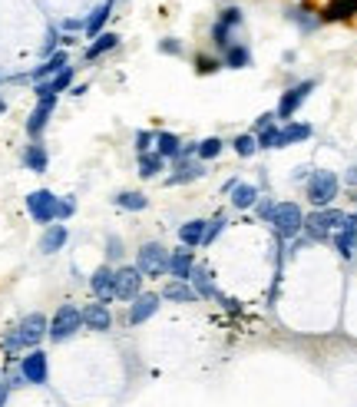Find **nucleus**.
I'll list each match as a JSON object with an SVG mask.
<instances>
[{"instance_id":"nucleus-1","label":"nucleus","mask_w":357,"mask_h":407,"mask_svg":"<svg viewBox=\"0 0 357 407\" xmlns=\"http://www.w3.org/2000/svg\"><path fill=\"white\" fill-rule=\"evenodd\" d=\"M50 332V318L44 311H33V315L20 318L17 321V328H10V334L3 338V351L7 354H17V351H33V347H40V341L46 338Z\"/></svg>"},{"instance_id":"nucleus-2","label":"nucleus","mask_w":357,"mask_h":407,"mask_svg":"<svg viewBox=\"0 0 357 407\" xmlns=\"http://www.w3.org/2000/svg\"><path fill=\"white\" fill-rule=\"evenodd\" d=\"M136 269H139L143 278H163V275H169V252H165V245H159V242L139 245Z\"/></svg>"},{"instance_id":"nucleus-3","label":"nucleus","mask_w":357,"mask_h":407,"mask_svg":"<svg viewBox=\"0 0 357 407\" xmlns=\"http://www.w3.org/2000/svg\"><path fill=\"white\" fill-rule=\"evenodd\" d=\"M344 219H347V215H344L341 209H318L304 219V228H301V232L311 242H324L344 226Z\"/></svg>"},{"instance_id":"nucleus-4","label":"nucleus","mask_w":357,"mask_h":407,"mask_svg":"<svg viewBox=\"0 0 357 407\" xmlns=\"http://www.w3.org/2000/svg\"><path fill=\"white\" fill-rule=\"evenodd\" d=\"M271 228H275L278 239H295L298 232L304 228V212H301V206H295V202H278L275 212H271Z\"/></svg>"},{"instance_id":"nucleus-5","label":"nucleus","mask_w":357,"mask_h":407,"mask_svg":"<svg viewBox=\"0 0 357 407\" xmlns=\"http://www.w3.org/2000/svg\"><path fill=\"white\" fill-rule=\"evenodd\" d=\"M80 328H83V311H80L76 305H60L57 315L50 318V332H46V338L60 345V341L73 338Z\"/></svg>"},{"instance_id":"nucleus-6","label":"nucleus","mask_w":357,"mask_h":407,"mask_svg":"<svg viewBox=\"0 0 357 407\" xmlns=\"http://www.w3.org/2000/svg\"><path fill=\"white\" fill-rule=\"evenodd\" d=\"M338 189H341V179L334 172H327V169H318L308 179V202L318 206V209H327L334 202V196H338Z\"/></svg>"},{"instance_id":"nucleus-7","label":"nucleus","mask_w":357,"mask_h":407,"mask_svg":"<svg viewBox=\"0 0 357 407\" xmlns=\"http://www.w3.org/2000/svg\"><path fill=\"white\" fill-rule=\"evenodd\" d=\"M57 202H60V196H53L50 189H33L27 196L30 219L40 222V226H53L57 222Z\"/></svg>"},{"instance_id":"nucleus-8","label":"nucleus","mask_w":357,"mask_h":407,"mask_svg":"<svg viewBox=\"0 0 357 407\" xmlns=\"http://www.w3.org/2000/svg\"><path fill=\"white\" fill-rule=\"evenodd\" d=\"M143 291V275L136 265H119L113 269V295L119 302H133L136 295Z\"/></svg>"},{"instance_id":"nucleus-9","label":"nucleus","mask_w":357,"mask_h":407,"mask_svg":"<svg viewBox=\"0 0 357 407\" xmlns=\"http://www.w3.org/2000/svg\"><path fill=\"white\" fill-rule=\"evenodd\" d=\"M205 176V169H202V159H195V156H178L172 159V172L165 176V186H185V182H195Z\"/></svg>"},{"instance_id":"nucleus-10","label":"nucleus","mask_w":357,"mask_h":407,"mask_svg":"<svg viewBox=\"0 0 357 407\" xmlns=\"http://www.w3.org/2000/svg\"><path fill=\"white\" fill-rule=\"evenodd\" d=\"M311 90H314V80H304V83H298V87H291V90H284L282 100H278L275 116H278V120H291L298 109H301V103L311 96Z\"/></svg>"},{"instance_id":"nucleus-11","label":"nucleus","mask_w":357,"mask_h":407,"mask_svg":"<svg viewBox=\"0 0 357 407\" xmlns=\"http://www.w3.org/2000/svg\"><path fill=\"white\" fill-rule=\"evenodd\" d=\"M20 374H24V381L27 384H46V377H50V364H46V354L40 351V347H33L30 354H24V361H20V368H17Z\"/></svg>"},{"instance_id":"nucleus-12","label":"nucleus","mask_w":357,"mask_h":407,"mask_svg":"<svg viewBox=\"0 0 357 407\" xmlns=\"http://www.w3.org/2000/svg\"><path fill=\"white\" fill-rule=\"evenodd\" d=\"M53 109H57V96H44V100H37L33 106V113H30L27 120V136L30 139H40V133L46 129V123L53 116Z\"/></svg>"},{"instance_id":"nucleus-13","label":"nucleus","mask_w":357,"mask_h":407,"mask_svg":"<svg viewBox=\"0 0 357 407\" xmlns=\"http://www.w3.org/2000/svg\"><path fill=\"white\" fill-rule=\"evenodd\" d=\"M159 305H163L159 295H152V291H139L133 302H129V325H143V321H149V318L159 311Z\"/></svg>"},{"instance_id":"nucleus-14","label":"nucleus","mask_w":357,"mask_h":407,"mask_svg":"<svg viewBox=\"0 0 357 407\" xmlns=\"http://www.w3.org/2000/svg\"><path fill=\"white\" fill-rule=\"evenodd\" d=\"M192 269H195V255L189 245H178L176 252H169V275H172V282H189Z\"/></svg>"},{"instance_id":"nucleus-15","label":"nucleus","mask_w":357,"mask_h":407,"mask_svg":"<svg viewBox=\"0 0 357 407\" xmlns=\"http://www.w3.org/2000/svg\"><path fill=\"white\" fill-rule=\"evenodd\" d=\"M80 311H83V328H89V332H109V328H113V311H109V305L89 302L86 308H80Z\"/></svg>"},{"instance_id":"nucleus-16","label":"nucleus","mask_w":357,"mask_h":407,"mask_svg":"<svg viewBox=\"0 0 357 407\" xmlns=\"http://www.w3.org/2000/svg\"><path fill=\"white\" fill-rule=\"evenodd\" d=\"M70 87H73V66L60 70L57 76H50L44 83H33V93H37V100H44V96H60L63 90H70Z\"/></svg>"},{"instance_id":"nucleus-17","label":"nucleus","mask_w":357,"mask_h":407,"mask_svg":"<svg viewBox=\"0 0 357 407\" xmlns=\"http://www.w3.org/2000/svg\"><path fill=\"white\" fill-rule=\"evenodd\" d=\"M70 66V57H66V50H57L53 57H46L40 66H33L27 73V80H33V83H44V80H50V76H57L60 70H66Z\"/></svg>"},{"instance_id":"nucleus-18","label":"nucleus","mask_w":357,"mask_h":407,"mask_svg":"<svg viewBox=\"0 0 357 407\" xmlns=\"http://www.w3.org/2000/svg\"><path fill=\"white\" fill-rule=\"evenodd\" d=\"M89 288H93V295H96V302L100 305H109L116 295H113V269L109 265H100V269L89 275Z\"/></svg>"},{"instance_id":"nucleus-19","label":"nucleus","mask_w":357,"mask_h":407,"mask_svg":"<svg viewBox=\"0 0 357 407\" xmlns=\"http://www.w3.org/2000/svg\"><path fill=\"white\" fill-rule=\"evenodd\" d=\"M354 245H357V215H347L344 226L334 232V248L341 252V258L354 255Z\"/></svg>"},{"instance_id":"nucleus-20","label":"nucleus","mask_w":357,"mask_h":407,"mask_svg":"<svg viewBox=\"0 0 357 407\" xmlns=\"http://www.w3.org/2000/svg\"><path fill=\"white\" fill-rule=\"evenodd\" d=\"M66 239H70L66 226H63V222H53V226H46L44 239H40V252H44V255H53V252H60V248L66 245Z\"/></svg>"},{"instance_id":"nucleus-21","label":"nucleus","mask_w":357,"mask_h":407,"mask_svg":"<svg viewBox=\"0 0 357 407\" xmlns=\"http://www.w3.org/2000/svg\"><path fill=\"white\" fill-rule=\"evenodd\" d=\"M205 228H208L205 219H189V222H182V226H178V242H182V245H189V248H195V245H202V242H205Z\"/></svg>"},{"instance_id":"nucleus-22","label":"nucleus","mask_w":357,"mask_h":407,"mask_svg":"<svg viewBox=\"0 0 357 407\" xmlns=\"http://www.w3.org/2000/svg\"><path fill=\"white\" fill-rule=\"evenodd\" d=\"M189 282H192V291L199 298H219V291L212 285V271H208L205 265H195L192 275H189Z\"/></svg>"},{"instance_id":"nucleus-23","label":"nucleus","mask_w":357,"mask_h":407,"mask_svg":"<svg viewBox=\"0 0 357 407\" xmlns=\"http://www.w3.org/2000/svg\"><path fill=\"white\" fill-rule=\"evenodd\" d=\"M159 298L163 302H178V305H189V302H195L199 295L192 291V285H185V282H169V285L159 291Z\"/></svg>"},{"instance_id":"nucleus-24","label":"nucleus","mask_w":357,"mask_h":407,"mask_svg":"<svg viewBox=\"0 0 357 407\" xmlns=\"http://www.w3.org/2000/svg\"><path fill=\"white\" fill-rule=\"evenodd\" d=\"M24 166H27L30 172H46V166H50V156H46L44 143H30L27 150H24Z\"/></svg>"},{"instance_id":"nucleus-25","label":"nucleus","mask_w":357,"mask_h":407,"mask_svg":"<svg viewBox=\"0 0 357 407\" xmlns=\"http://www.w3.org/2000/svg\"><path fill=\"white\" fill-rule=\"evenodd\" d=\"M116 46H119V33H100V37H96V40H93V44L86 46V53H83V57H86V60L93 63V60H100L103 53L116 50Z\"/></svg>"},{"instance_id":"nucleus-26","label":"nucleus","mask_w":357,"mask_h":407,"mask_svg":"<svg viewBox=\"0 0 357 407\" xmlns=\"http://www.w3.org/2000/svg\"><path fill=\"white\" fill-rule=\"evenodd\" d=\"M228 196H232V206H235V209H252L255 202L262 199V192H258L255 186H248V182H238Z\"/></svg>"},{"instance_id":"nucleus-27","label":"nucleus","mask_w":357,"mask_h":407,"mask_svg":"<svg viewBox=\"0 0 357 407\" xmlns=\"http://www.w3.org/2000/svg\"><path fill=\"white\" fill-rule=\"evenodd\" d=\"M156 152L163 159H178L182 156V139L176 133H156Z\"/></svg>"},{"instance_id":"nucleus-28","label":"nucleus","mask_w":357,"mask_h":407,"mask_svg":"<svg viewBox=\"0 0 357 407\" xmlns=\"http://www.w3.org/2000/svg\"><path fill=\"white\" fill-rule=\"evenodd\" d=\"M248 63H252V53H248V46L232 44L228 50H225V60H222V66H228V70H245Z\"/></svg>"},{"instance_id":"nucleus-29","label":"nucleus","mask_w":357,"mask_h":407,"mask_svg":"<svg viewBox=\"0 0 357 407\" xmlns=\"http://www.w3.org/2000/svg\"><path fill=\"white\" fill-rule=\"evenodd\" d=\"M311 123H288V126H282V146L304 143V139H311Z\"/></svg>"},{"instance_id":"nucleus-30","label":"nucleus","mask_w":357,"mask_h":407,"mask_svg":"<svg viewBox=\"0 0 357 407\" xmlns=\"http://www.w3.org/2000/svg\"><path fill=\"white\" fill-rule=\"evenodd\" d=\"M109 14H113V3H103V7H96L93 14L86 17V37H100L103 33V27H106V20H109Z\"/></svg>"},{"instance_id":"nucleus-31","label":"nucleus","mask_w":357,"mask_h":407,"mask_svg":"<svg viewBox=\"0 0 357 407\" xmlns=\"http://www.w3.org/2000/svg\"><path fill=\"white\" fill-rule=\"evenodd\" d=\"M357 14V0H331L324 10V20H347Z\"/></svg>"},{"instance_id":"nucleus-32","label":"nucleus","mask_w":357,"mask_h":407,"mask_svg":"<svg viewBox=\"0 0 357 407\" xmlns=\"http://www.w3.org/2000/svg\"><path fill=\"white\" fill-rule=\"evenodd\" d=\"M163 172V156L159 152H143L139 156V176L143 179H156Z\"/></svg>"},{"instance_id":"nucleus-33","label":"nucleus","mask_w":357,"mask_h":407,"mask_svg":"<svg viewBox=\"0 0 357 407\" xmlns=\"http://www.w3.org/2000/svg\"><path fill=\"white\" fill-rule=\"evenodd\" d=\"M113 202H116L119 209H126V212H143L149 206V199L143 196V192H116Z\"/></svg>"},{"instance_id":"nucleus-34","label":"nucleus","mask_w":357,"mask_h":407,"mask_svg":"<svg viewBox=\"0 0 357 407\" xmlns=\"http://www.w3.org/2000/svg\"><path fill=\"white\" fill-rule=\"evenodd\" d=\"M219 152H222V139H219V136H208V139H202V143L195 146V159L205 163V159H215Z\"/></svg>"},{"instance_id":"nucleus-35","label":"nucleus","mask_w":357,"mask_h":407,"mask_svg":"<svg viewBox=\"0 0 357 407\" xmlns=\"http://www.w3.org/2000/svg\"><path fill=\"white\" fill-rule=\"evenodd\" d=\"M255 139H258V150H278L282 146V129L278 126H268L262 133H255Z\"/></svg>"},{"instance_id":"nucleus-36","label":"nucleus","mask_w":357,"mask_h":407,"mask_svg":"<svg viewBox=\"0 0 357 407\" xmlns=\"http://www.w3.org/2000/svg\"><path fill=\"white\" fill-rule=\"evenodd\" d=\"M255 150H258V139H255V133H245L235 139V152L241 156V159H248V156H255Z\"/></svg>"},{"instance_id":"nucleus-37","label":"nucleus","mask_w":357,"mask_h":407,"mask_svg":"<svg viewBox=\"0 0 357 407\" xmlns=\"http://www.w3.org/2000/svg\"><path fill=\"white\" fill-rule=\"evenodd\" d=\"M212 40H215V46L228 50V46H232V27H225L222 20H215V27H212Z\"/></svg>"},{"instance_id":"nucleus-38","label":"nucleus","mask_w":357,"mask_h":407,"mask_svg":"<svg viewBox=\"0 0 357 407\" xmlns=\"http://www.w3.org/2000/svg\"><path fill=\"white\" fill-rule=\"evenodd\" d=\"M122 252H126V248H122V239H119V235H106V258H109V262H122Z\"/></svg>"},{"instance_id":"nucleus-39","label":"nucleus","mask_w":357,"mask_h":407,"mask_svg":"<svg viewBox=\"0 0 357 407\" xmlns=\"http://www.w3.org/2000/svg\"><path fill=\"white\" fill-rule=\"evenodd\" d=\"M152 146H156V133H149V129H139V133H136V152L143 156V152H149Z\"/></svg>"},{"instance_id":"nucleus-40","label":"nucleus","mask_w":357,"mask_h":407,"mask_svg":"<svg viewBox=\"0 0 357 407\" xmlns=\"http://www.w3.org/2000/svg\"><path fill=\"white\" fill-rule=\"evenodd\" d=\"M222 228H225V219L222 215H215V219L208 222V228H205V242H202V245H212V242L222 235Z\"/></svg>"},{"instance_id":"nucleus-41","label":"nucleus","mask_w":357,"mask_h":407,"mask_svg":"<svg viewBox=\"0 0 357 407\" xmlns=\"http://www.w3.org/2000/svg\"><path fill=\"white\" fill-rule=\"evenodd\" d=\"M73 212H76V199L73 196H63L57 202V219H60V222H63V219H70Z\"/></svg>"},{"instance_id":"nucleus-42","label":"nucleus","mask_w":357,"mask_h":407,"mask_svg":"<svg viewBox=\"0 0 357 407\" xmlns=\"http://www.w3.org/2000/svg\"><path fill=\"white\" fill-rule=\"evenodd\" d=\"M219 20H222L225 27H232V30H235L238 24H241V10H238V7H225V10H222V17H219Z\"/></svg>"},{"instance_id":"nucleus-43","label":"nucleus","mask_w":357,"mask_h":407,"mask_svg":"<svg viewBox=\"0 0 357 407\" xmlns=\"http://www.w3.org/2000/svg\"><path fill=\"white\" fill-rule=\"evenodd\" d=\"M222 63L212 60V57H195V73H215Z\"/></svg>"},{"instance_id":"nucleus-44","label":"nucleus","mask_w":357,"mask_h":407,"mask_svg":"<svg viewBox=\"0 0 357 407\" xmlns=\"http://www.w3.org/2000/svg\"><path fill=\"white\" fill-rule=\"evenodd\" d=\"M255 206H258V215H262L265 222H271V212H275V206H278V202H271V199H258Z\"/></svg>"},{"instance_id":"nucleus-45","label":"nucleus","mask_w":357,"mask_h":407,"mask_svg":"<svg viewBox=\"0 0 357 407\" xmlns=\"http://www.w3.org/2000/svg\"><path fill=\"white\" fill-rule=\"evenodd\" d=\"M57 44H60V33L50 30L46 33V40H44V57H53V53H57Z\"/></svg>"},{"instance_id":"nucleus-46","label":"nucleus","mask_w":357,"mask_h":407,"mask_svg":"<svg viewBox=\"0 0 357 407\" xmlns=\"http://www.w3.org/2000/svg\"><path fill=\"white\" fill-rule=\"evenodd\" d=\"M60 30L73 33V30H86V20H76V17H66L63 24H60Z\"/></svg>"},{"instance_id":"nucleus-47","label":"nucleus","mask_w":357,"mask_h":407,"mask_svg":"<svg viewBox=\"0 0 357 407\" xmlns=\"http://www.w3.org/2000/svg\"><path fill=\"white\" fill-rule=\"evenodd\" d=\"M159 53H182V44H178V40H169V37H165V40H159Z\"/></svg>"},{"instance_id":"nucleus-48","label":"nucleus","mask_w":357,"mask_h":407,"mask_svg":"<svg viewBox=\"0 0 357 407\" xmlns=\"http://www.w3.org/2000/svg\"><path fill=\"white\" fill-rule=\"evenodd\" d=\"M271 116H275V113H265V116H258V120H255V133L268 129V126H271Z\"/></svg>"},{"instance_id":"nucleus-49","label":"nucleus","mask_w":357,"mask_h":407,"mask_svg":"<svg viewBox=\"0 0 357 407\" xmlns=\"http://www.w3.org/2000/svg\"><path fill=\"white\" fill-rule=\"evenodd\" d=\"M10 391H14V388H10L7 381H0V407H7V397H10Z\"/></svg>"},{"instance_id":"nucleus-50","label":"nucleus","mask_w":357,"mask_h":407,"mask_svg":"<svg viewBox=\"0 0 357 407\" xmlns=\"http://www.w3.org/2000/svg\"><path fill=\"white\" fill-rule=\"evenodd\" d=\"M344 182H347V186H357V166H351V172H347V179Z\"/></svg>"},{"instance_id":"nucleus-51","label":"nucleus","mask_w":357,"mask_h":407,"mask_svg":"<svg viewBox=\"0 0 357 407\" xmlns=\"http://www.w3.org/2000/svg\"><path fill=\"white\" fill-rule=\"evenodd\" d=\"M86 90H89V87H83V83H80V87H70V93H73V96H83Z\"/></svg>"},{"instance_id":"nucleus-52","label":"nucleus","mask_w":357,"mask_h":407,"mask_svg":"<svg viewBox=\"0 0 357 407\" xmlns=\"http://www.w3.org/2000/svg\"><path fill=\"white\" fill-rule=\"evenodd\" d=\"M7 80H17V76H7V73H0V83H7Z\"/></svg>"},{"instance_id":"nucleus-53","label":"nucleus","mask_w":357,"mask_h":407,"mask_svg":"<svg viewBox=\"0 0 357 407\" xmlns=\"http://www.w3.org/2000/svg\"><path fill=\"white\" fill-rule=\"evenodd\" d=\"M3 113H7V103H3V100H0V116H3Z\"/></svg>"},{"instance_id":"nucleus-54","label":"nucleus","mask_w":357,"mask_h":407,"mask_svg":"<svg viewBox=\"0 0 357 407\" xmlns=\"http://www.w3.org/2000/svg\"><path fill=\"white\" fill-rule=\"evenodd\" d=\"M354 215H357V212H354Z\"/></svg>"}]
</instances>
